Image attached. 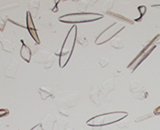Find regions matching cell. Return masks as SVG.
Here are the masks:
<instances>
[{
  "mask_svg": "<svg viewBox=\"0 0 160 130\" xmlns=\"http://www.w3.org/2000/svg\"><path fill=\"white\" fill-rule=\"evenodd\" d=\"M99 65L101 66L102 68L103 67H106L107 65H108V60L107 59H105V58H100L99 59Z\"/></svg>",
  "mask_w": 160,
  "mask_h": 130,
  "instance_id": "cell-24",
  "label": "cell"
},
{
  "mask_svg": "<svg viewBox=\"0 0 160 130\" xmlns=\"http://www.w3.org/2000/svg\"><path fill=\"white\" fill-rule=\"evenodd\" d=\"M115 88V82L113 81V79H108L107 81H105L102 84V89H103V96L107 95L108 93H110L112 90Z\"/></svg>",
  "mask_w": 160,
  "mask_h": 130,
  "instance_id": "cell-13",
  "label": "cell"
},
{
  "mask_svg": "<svg viewBox=\"0 0 160 130\" xmlns=\"http://www.w3.org/2000/svg\"><path fill=\"white\" fill-rule=\"evenodd\" d=\"M103 15L93 12H78V13H70L65 14L59 17V21L63 23H86V22H92L96 21V20L102 19Z\"/></svg>",
  "mask_w": 160,
  "mask_h": 130,
  "instance_id": "cell-3",
  "label": "cell"
},
{
  "mask_svg": "<svg viewBox=\"0 0 160 130\" xmlns=\"http://www.w3.org/2000/svg\"><path fill=\"white\" fill-rule=\"evenodd\" d=\"M154 114H155V115H160V106L157 107L156 109L154 110Z\"/></svg>",
  "mask_w": 160,
  "mask_h": 130,
  "instance_id": "cell-28",
  "label": "cell"
},
{
  "mask_svg": "<svg viewBox=\"0 0 160 130\" xmlns=\"http://www.w3.org/2000/svg\"><path fill=\"white\" fill-rule=\"evenodd\" d=\"M39 94L41 98L43 100L47 99L48 97H52L53 96V93H52V90L48 88V87H41L39 88Z\"/></svg>",
  "mask_w": 160,
  "mask_h": 130,
  "instance_id": "cell-15",
  "label": "cell"
},
{
  "mask_svg": "<svg viewBox=\"0 0 160 130\" xmlns=\"http://www.w3.org/2000/svg\"><path fill=\"white\" fill-rule=\"evenodd\" d=\"M100 88L97 86V85H93L91 90H90L89 92V98H90V101L92 103H94L95 105H97L99 106L100 105V99H99V96H100Z\"/></svg>",
  "mask_w": 160,
  "mask_h": 130,
  "instance_id": "cell-9",
  "label": "cell"
},
{
  "mask_svg": "<svg viewBox=\"0 0 160 130\" xmlns=\"http://www.w3.org/2000/svg\"><path fill=\"white\" fill-rule=\"evenodd\" d=\"M111 46L115 49H122L124 47V42L121 38L115 37L111 41Z\"/></svg>",
  "mask_w": 160,
  "mask_h": 130,
  "instance_id": "cell-16",
  "label": "cell"
},
{
  "mask_svg": "<svg viewBox=\"0 0 160 130\" xmlns=\"http://www.w3.org/2000/svg\"><path fill=\"white\" fill-rule=\"evenodd\" d=\"M8 113L7 110H5V109H1L0 110V117H2V116H5Z\"/></svg>",
  "mask_w": 160,
  "mask_h": 130,
  "instance_id": "cell-27",
  "label": "cell"
},
{
  "mask_svg": "<svg viewBox=\"0 0 160 130\" xmlns=\"http://www.w3.org/2000/svg\"><path fill=\"white\" fill-rule=\"evenodd\" d=\"M125 28V26L121 23H114L112 25H110L109 27H107L106 29L100 33L99 36L95 39V44L96 45H101L105 42L109 41V40L114 39L115 36Z\"/></svg>",
  "mask_w": 160,
  "mask_h": 130,
  "instance_id": "cell-5",
  "label": "cell"
},
{
  "mask_svg": "<svg viewBox=\"0 0 160 130\" xmlns=\"http://www.w3.org/2000/svg\"><path fill=\"white\" fill-rule=\"evenodd\" d=\"M0 43H1L2 49L4 50V51L10 52V53H13L14 52V46H13V44L11 43V41H10V40L4 39L2 37H0Z\"/></svg>",
  "mask_w": 160,
  "mask_h": 130,
  "instance_id": "cell-14",
  "label": "cell"
},
{
  "mask_svg": "<svg viewBox=\"0 0 160 130\" xmlns=\"http://www.w3.org/2000/svg\"><path fill=\"white\" fill-rule=\"evenodd\" d=\"M66 130H73L72 128H68V129H66Z\"/></svg>",
  "mask_w": 160,
  "mask_h": 130,
  "instance_id": "cell-33",
  "label": "cell"
},
{
  "mask_svg": "<svg viewBox=\"0 0 160 130\" xmlns=\"http://www.w3.org/2000/svg\"><path fill=\"white\" fill-rule=\"evenodd\" d=\"M76 41H77V27L76 25H73L69 29L59 52V66L61 68L65 67L66 64L68 63L69 59L72 55Z\"/></svg>",
  "mask_w": 160,
  "mask_h": 130,
  "instance_id": "cell-1",
  "label": "cell"
},
{
  "mask_svg": "<svg viewBox=\"0 0 160 130\" xmlns=\"http://www.w3.org/2000/svg\"><path fill=\"white\" fill-rule=\"evenodd\" d=\"M108 14H109V15H111V16H113V17H115V18L119 19V20H121V21L126 22V23L133 24V22H134V21H132V20H130L129 18L123 16V15H120V14H117V13H113V12H111V11H109Z\"/></svg>",
  "mask_w": 160,
  "mask_h": 130,
  "instance_id": "cell-17",
  "label": "cell"
},
{
  "mask_svg": "<svg viewBox=\"0 0 160 130\" xmlns=\"http://www.w3.org/2000/svg\"><path fill=\"white\" fill-rule=\"evenodd\" d=\"M26 28L28 30L29 34L31 35L32 39L34 40L35 42H36V44H39L40 43V39L38 37L36 28H35V25H34V22H33L32 14L30 13L29 11H27V13H26Z\"/></svg>",
  "mask_w": 160,
  "mask_h": 130,
  "instance_id": "cell-8",
  "label": "cell"
},
{
  "mask_svg": "<svg viewBox=\"0 0 160 130\" xmlns=\"http://www.w3.org/2000/svg\"><path fill=\"white\" fill-rule=\"evenodd\" d=\"M138 10L140 11V15H141V16H140V18H141L143 15H144V13L146 12V7H145V6H139L138 7Z\"/></svg>",
  "mask_w": 160,
  "mask_h": 130,
  "instance_id": "cell-25",
  "label": "cell"
},
{
  "mask_svg": "<svg viewBox=\"0 0 160 130\" xmlns=\"http://www.w3.org/2000/svg\"><path fill=\"white\" fill-rule=\"evenodd\" d=\"M38 127H40V125H39V124H38V125H36V126H34V127H33V128H32L31 130H36V129H37Z\"/></svg>",
  "mask_w": 160,
  "mask_h": 130,
  "instance_id": "cell-30",
  "label": "cell"
},
{
  "mask_svg": "<svg viewBox=\"0 0 160 130\" xmlns=\"http://www.w3.org/2000/svg\"><path fill=\"white\" fill-rule=\"evenodd\" d=\"M127 112L124 111H115V112H108L104 114L96 115L92 118H90L87 120V125L90 126H99L102 127L104 125L112 124V123H117L120 120H122L124 118L127 117Z\"/></svg>",
  "mask_w": 160,
  "mask_h": 130,
  "instance_id": "cell-2",
  "label": "cell"
},
{
  "mask_svg": "<svg viewBox=\"0 0 160 130\" xmlns=\"http://www.w3.org/2000/svg\"><path fill=\"white\" fill-rule=\"evenodd\" d=\"M22 45H21V49H20V56L22 57L23 60H25L26 62H30L32 57V52L31 49L29 48V46L24 42V40H21Z\"/></svg>",
  "mask_w": 160,
  "mask_h": 130,
  "instance_id": "cell-10",
  "label": "cell"
},
{
  "mask_svg": "<svg viewBox=\"0 0 160 130\" xmlns=\"http://www.w3.org/2000/svg\"><path fill=\"white\" fill-rule=\"evenodd\" d=\"M125 119V118H124ZM124 119H122V120H120L119 122H117L116 123V125L119 127V128H127L128 126H129V122H126V121H124Z\"/></svg>",
  "mask_w": 160,
  "mask_h": 130,
  "instance_id": "cell-23",
  "label": "cell"
},
{
  "mask_svg": "<svg viewBox=\"0 0 160 130\" xmlns=\"http://www.w3.org/2000/svg\"><path fill=\"white\" fill-rule=\"evenodd\" d=\"M159 36H160V35H157V36L155 37L154 39H152L148 44H146V46H144V48L142 49V51L140 52L137 56L132 60V62L128 65V69H130L131 71H134V70L136 69L139 65L149 56L150 53H151L155 49V47H156V41H157V39L159 38Z\"/></svg>",
  "mask_w": 160,
  "mask_h": 130,
  "instance_id": "cell-4",
  "label": "cell"
},
{
  "mask_svg": "<svg viewBox=\"0 0 160 130\" xmlns=\"http://www.w3.org/2000/svg\"><path fill=\"white\" fill-rule=\"evenodd\" d=\"M101 128H102V127H99V126H94V127L92 128V130H101Z\"/></svg>",
  "mask_w": 160,
  "mask_h": 130,
  "instance_id": "cell-29",
  "label": "cell"
},
{
  "mask_svg": "<svg viewBox=\"0 0 160 130\" xmlns=\"http://www.w3.org/2000/svg\"><path fill=\"white\" fill-rule=\"evenodd\" d=\"M152 7H159L160 8V4H153Z\"/></svg>",
  "mask_w": 160,
  "mask_h": 130,
  "instance_id": "cell-31",
  "label": "cell"
},
{
  "mask_svg": "<svg viewBox=\"0 0 160 130\" xmlns=\"http://www.w3.org/2000/svg\"><path fill=\"white\" fill-rule=\"evenodd\" d=\"M77 42H78L80 45H82L83 47H86V46H87V44H88V40H87L86 36H85L84 32H82L80 35H78V34H77Z\"/></svg>",
  "mask_w": 160,
  "mask_h": 130,
  "instance_id": "cell-18",
  "label": "cell"
},
{
  "mask_svg": "<svg viewBox=\"0 0 160 130\" xmlns=\"http://www.w3.org/2000/svg\"><path fill=\"white\" fill-rule=\"evenodd\" d=\"M148 96V92L146 90H142V91H140L139 93H136L134 94V97L135 99H139V100H143Z\"/></svg>",
  "mask_w": 160,
  "mask_h": 130,
  "instance_id": "cell-19",
  "label": "cell"
},
{
  "mask_svg": "<svg viewBox=\"0 0 160 130\" xmlns=\"http://www.w3.org/2000/svg\"><path fill=\"white\" fill-rule=\"evenodd\" d=\"M34 58H35L34 60L37 63L44 64V66H45V68H46V69H49L50 67L52 66V64L54 63V60H55L54 55H51L50 53H47V52H45V51L37 52L36 54H35Z\"/></svg>",
  "mask_w": 160,
  "mask_h": 130,
  "instance_id": "cell-7",
  "label": "cell"
},
{
  "mask_svg": "<svg viewBox=\"0 0 160 130\" xmlns=\"http://www.w3.org/2000/svg\"><path fill=\"white\" fill-rule=\"evenodd\" d=\"M154 115H155V114H154V112H153V113H149V114H147V115H144V116H141V117H139V118H136V119H135V123H139V122L144 121V120L150 119L151 117H153Z\"/></svg>",
  "mask_w": 160,
  "mask_h": 130,
  "instance_id": "cell-21",
  "label": "cell"
},
{
  "mask_svg": "<svg viewBox=\"0 0 160 130\" xmlns=\"http://www.w3.org/2000/svg\"><path fill=\"white\" fill-rule=\"evenodd\" d=\"M29 7H30V13L34 12V15L36 13L38 10H39V3L38 2H31L29 4Z\"/></svg>",
  "mask_w": 160,
  "mask_h": 130,
  "instance_id": "cell-20",
  "label": "cell"
},
{
  "mask_svg": "<svg viewBox=\"0 0 160 130\" xmlns=\"http://www.w3.org/2000/svg\"><path fill=\"white\" fill-rule=\"evenodd\" d=\"M130 91H131L133 94H136V93H139L140 91H142L144 90V87H143V84L141 83L140 80H137V79H133L130 81Z\"/></svg>",
  "mask_w": 160,
  "mask_h": 130,
  "instance_id": "cell-12",
  "label": "cell"
},
{
  "mask_svg": "<svg viewBox=\"0 0 160 130\" xmlns=\"http://www.w3.org/2000/svg\"><path fill=\"white\" fill-rule=\"evenodd\" d=\"M62 96H57L55 98L56 103L63 108H71L76 105L79 99L78 92H69V93H62Z\"/></svg>",
  "mask_w": 160,
  "mask_h": 130,
  "instance_id": "cell-6",
  "label": "cell"
},
{
  "mask_svg": "<svg viewBox=\"0 0 160 130\" xmlns=\"http://www.w3.org/2000/svg\"><path fill=\"white\" fill-rule=\"evenodd\" d=\"M157 44H160V36H159V38L157 39V41H156V45Z\"/></svg>",
  "mask_w": 160,
  "mask_h": 130,
  "instance_id": "cell-32",
  "label": "cell"
},
{
  "mask_svg": "<svg viewBox=\"0 0 160 130\" xmlns=\"http://www.w3.org/2000/svg\"><path fill=\"white\" fill-rule=\"evenodd\" d=\"M5 19H2L1 17H0V31H2V30L4 29L5 27Z\"/></svg>",
  "mask_w": 160,
  "mask_h": 130,
  "instance_id": "cell-26",
  "label": "cell"
},
{
  "mask_svg": "<svg viewBox=\"0 0 160 130\" xmlns=\"http://www.w3.org/2000/svg\"><path fill=\"white\" fill-rule=\"evenodd\" d=\"M54 124H55V118L51 116V115H46L39 125L42 130H53Z\"/></svg>",
  "mask_w": 160,
  "mask_h": 130,
  "instance_id": "cell-11",
  "label": "cell"
},
{
  "mask_svg": "<svg viewBox=\"0 0 160 130\" xmlns=\"http://www.w3.org/2000/svg\"><path fill=\"white\" fill-rule=\"evenodd\" d=\"M113 6V2L112 1H110V2H105L103 3V7H102V10H103V12H109V10L112 8Z\"/></svg>",
  "mask_w": 160,
  "mask_h": 130,
  "instance_id": "cell-22",
  "label": "cell"
}]
</instances>
